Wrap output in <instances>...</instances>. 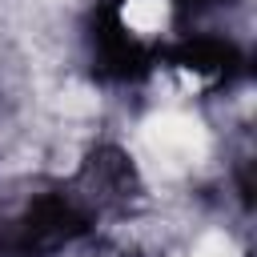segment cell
Masks as SVG:
<instances>
[{"label":"cell","instance_id":"obj_1","mask_svg":"<svg viewBox=\"0 0 257 257\" xmlns=\"http://www.w3.org/2000/svg\"><path fill=\"white\" fill-rule=\"evenodd\" d=\"M120 16H124V24H128L137 36H153V32H161L165 20H169V0H128Z\"/></svg>","mask_w":257,"mask_h":257}]
</instances>
